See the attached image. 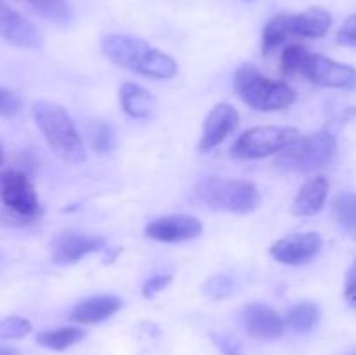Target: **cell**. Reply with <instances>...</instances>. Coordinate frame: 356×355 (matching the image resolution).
<instances>
[{
  "instance_id": "1",
  "label": "cell",
  "mask_w": 356,
  "mask_h": 355,
  "mask_svg": "<svg viewBox=\"0 0 356 355\" xmlns=\"http://www.w3.org/2000/svg\"><path fill=\"white\" fill-rule=\"evenodd\" d=\"M104 56L120 68L149 79H172L177 73V63L165 52L132 35H106L101 42Z\"/></svg>"
},
{
  "instance_id": "2",
  "label": "cell",
  "mask_w": 356,
  "mask_h": 355,
  "mask_svg": "<svg viewBox=\"0 0 356 355\" xmlns=\"http://www.w3.org/2000/svg\"><path fill=\"white\" fill-rule=\"evenodd\" d=\"M33 118L56 157L68 164L86 162L87 153L82 138L76 131L75 122L61 104L37 101L33 104Z\"/></svg>"
},
{
  "instance_id": "3",
  "label": "cell",
  "mask_w": 356,
  "mask_h": 355,
  "mask_svg": "<svg viewBox=\"0 0 356 355\" xmlns=\"http://www.w3.org/2000/svg\"><path fill=\"white\" fill-rule=\"evenodd\" d=\"M233 86L243 103L259 111L285 110L298 97L289 84L263 75L254 65L240 66L235 72Z\"/></svg>"
},
{
  "instance_id": "4",
  "label": "cell",
  "mask_w": 356,
  "mask_h": 355,
  "mask_svg": "<svg viewBox=\"0 0 356 355\" xmlns=\"http://www.w3.org/2000/svg\"><path fill=\"white\" fill-rule=\"evenodd\" d=\"M195 200L216 211H228L235 214H249L261 204L257 187L245 180L207 178L197 183L193 190Z\"/></svg>"
},
{
  "instance_id": "5",
  "label": "cell",
  "mask_w": 356,
  "mask_h": 355,
  "mask_svg": "<svg viewBox=\"0 0 356 355\" xmlns=\"http://www.w3.org/2000/svg\"><path fill=\"white\" fill-rule=\"evenodd\" d=\"M337 153L336 136L327 129L299 136L289 148L280 152L277 166L289 173H313L329 166Z\"/></svg>"
},
{
  "instance_id": "6",
  "label": "cell",
  "mask_w": 356,
  "mask_h": 355,
  "mask_svg": "<svg viewBox=\"0 0 356 355\" xmlns=\"http://www.w3.org/2000/svg\"><path fill=\"white\" fill-rule=\"evenodd\" d=\"M301 136L294 127H275V125H259L247 129L236 138L232 146V155L238 160L266 159L275 153L284 152Z\"/></svg>"
},
{
  "instance_id": "7",
  "label": "cell",
  "mask_w": 356,
  "mask_h": 355,
  "mask_svg": "<svg viewBox=\"0 0 356 355\" xmlns=\"http://www.w3.org/2000/svg\"><path fill=\"white\" fill-rule=\"evenodd\" d=\"M0 202L23 223L33 221L42 212L37 191L21 171H0Z\"/></svg>"
},
{
  "instance_id": "8",
  "label": "cell",
  "mask_w": 356,
  "mask_h": 355,
  "mask_svg": "<svg viewBox=\"0 0 356 355\" xmlns=\"http://www.w3.org/2000/svg\"><path fill=\"white\" fill-rule=\"evenodd\" d=\"M299 73L320 87L344 90L356 89V70L353 66L334 61V59L322 54L308 52Z\"/></svg>"
},
{
  "instance_id": "9",
  "label": "cell",
  "mask_w": 356,
  "mask_h": 355,
  "mask_svg": "<svg viewBox=\"0 0 356 355\" xmlns=\"http://www.w3.org/2000/svg\"><path fill=\"white\" fill-rule=\"evenodd\" d=\"M106 244L101 235H83L76 232H61L51 240V258L56 265H72L89 254L101 251Z\"/></svg>"
},
{
  "instance_id": "10",
  "label": "cell",
  "mask_w": 356,
  "mask_h": 355,
  "mask_svg": "<svg viewBox=\"0 0 356 355\" xmlns=\"http://www.w3.org/2000/svg\"><path fill=\"white\" fill-rule=\"evenodd\" d=\"M322 237L316 232L292 233L277 240L271 246L270 254L284 265H302L312 261L322 249Z\"/></svg>"
},
{
  "instance_id": "11",
  "label": "cell",
  "mask_w": 356,
  "mask_h": 355,
  "mask_svg": "<svg viewBox=\"0 0 356 355\" xmlns=\"http://www.w3.org/2000/svg\"><path fill=\"white\" fill-rule=\"evenodd\" d=\"M146 237L163 244H177L191 240L202 233L200 219L188 214H170L156 218L145 228Z\"/></svg>"
},
{
  "instance_id": "12",
  "label": "cell",
  "mask_w": 356,
  "mask_h": 355,
  "mask_svg": "<svg viewBox=\"0 0 356 355\" xmlns=\"http://www.w3.org/2000/svg\"><path fill=\"white\" fill-rule=\"evenodd\" d=\"M0 37L21 49H38L42 35L26 17L0 0Z\"/></svg>"
},
{
  "instance_id": "13",
  "label": "cell",
  "mask_w": 356,
  "mask_h": 355,
  "mask_svg": "<svg viewBox=\"0 0 356 355\" xmlns=\"http://www.w3.org/2000/svg\"><path fill=\"white\" fill-rule=\"evenodd\" d=\"M240 122V115L232 104L219 103L209 111L207 118L204 122V129H202L200 143L198 148L200 152H209V150L216 148L221 145L229 134L236 129Z\"/></svg>"
},
{
  "instance_id": "14",
  "label": "cell",
  "mask_w": 356,
  "mask_h": 355,
  "mask_svg": "<svg viewBox=\"0 0 356 355\" xmlns=\"http://www.w3.org/2000/svg\"><path fill=\"white\" fill-rule=\"evenodd\" d=\"M242 324L256 340H277L284 334L285 322L278 312L263 303H250L242 310Z\"/></svg>"
},
{
  "instance_id": "15",
  "label": "cell",
  "mask_w": 356,
  "mask_h": 355,
  "mask_svg": "<svg viewBox=\"0 0 356 355\" xmlns=\"http://www.w3.org/2000/svg\"><path fill=\"white\" fill-rule=\"evenodd\" d=\"M122 305L124 301L118 296H90V298L76 303L75 308L72 310V320L76 324H86V326H96L115 315L122 308Z\"/></svg>"
},
{
  "instance_id": "16",
  "label": "cell",
  "mask_w": 356,
  "mask_h": 355,
  "mask_svg": "<svg viewBox=\"0 0 356 355\" xmlns=\"http://www.w3.org/2000/svg\"><path fill=\"white\" fill-rule=\"evenodd\" d=\"M332 24V16L323 7H312L305 13L289 14L287 26L291 37L320 38L325 37Z\"/></svg>"
},
{
  "instance_id": "17",
  "label": "cell",
  "mask_w": 356,
  "mask_h": 355,
  "mask_svg": "<svg viewBox=\"0 0 356 355\" xmlns=\"http://www.w3.org/2000/svg\"><path fill=\"white\" fill-rule=\"evenodd\" d=\"M329 197V181L323 176H316L305 183L292 202V214L313 216L322 211Z\"/></svg>"
},
{
  "instance_id": "18",
  "label": "cell",
  "mask_w": 356,
  "mask_h": 355,
  "mask_svg": "<svg viewBox=\"0 0 356 355\" xmlns=\"http://www.w3.org/2000/svg\"><path fill=\"white\" fill-rule=\"evenodd\" d=\"M120 104L127 115L134 118H149L155 111L156 101L149 90L138 84L127 82L120 87Z\"/></svg>"
},
{
  "instance_id": "19",
  "label": "cell",
  "mask_w": 356,
  "mask_h": 355,
  "mask_svg": "<svg viewBox=\"0 0 356 355\" xmlns=\"http://www.w3.org/2000/svg\"><path fill=\"white\" fill-rule=\"evenodd\" d=\"M86 338V331L80 327H58V329L42 331L37 336V343L51 350H66L80 343Z\"/></svg>"
},
{
  "instance_id": "20",
  "label": "cell",
  "mask_w": 356,
  "mask_h": 355,
  "mask_svg": "<svg viewBox=\"0 0 356 355\" xmlns=\"http://www.w3.org/2000/svg\"><path fill=\"white\" fill-rule=\"evenodd\" d=\"M320 308L313 301H301L292 306L287 313V319L284 320L292 331L296 333H308L318 324Z\"/></svg>"
},
{
  "instance_id": "21",
  "label": "cell",
  "mask_w": 356,
  "mask_h": 355,
  "mask_svg": "<svg viewBox=\"0 0 356 355\" xmlns=\"http://www.w3.org/2000/svg\"><path fill=\"white\" fill-rule=\"evenodd\" d=\"M287 19L289 14H277V16H273L266 23V26L263 30V37H261V49H263L264 56L273 52L282 42H285L291 37L289 35Z\"/></svg>"
},
{
  "instance_id": "22",
  "label": "cell",
  "mask_w": 356,
  "mask_h": 355,
  "mask_svg": "<svg viewBox=\"0 0 356 355\" xmlns=\"http://www.w3.org/2000/svg\"><path fill=\"white\" fill-rule=\"evenodd\" d=\"M332 214L348 232L356 233V194L344 191L332 200Z\"/></svg>"
},
{
  "instance_id": "23",
  "label": "cell",
  "mask_w": 356,
  "mask_h": 355,
  "mask_svg": "<svg viewBox=\"0 0 356 355\" xmlns=\"http://www.w3.org/2000/svg\"><path fill=\"white\" fill-rule=\"evenodd\" d=\"M35 10L45 19L56 24H68L72 21V7L66 0H28Z\"/></svg>"
},
{
  "instance_id": "24",
  "label": "cell",
  "mask_w": 356,
  "mask_h": 355,
  "mask_svg": "<svg viewBox=\"0 0 356 355\" xmlns=\"http://www.w3.org/2000/svg\"><path fill=\"white\" fill-rule=\"evenodd\" d=\"M89 141L96 152L104 153L113 150L115 131L110 124L103 120H96L89 125Z\"/></svg>"
},
{
  "instance_id": "25",
  "label": "cell",
  "mask_w": 356,
  "mask_h": 355,
  "mask_svg": "<svg viewBox=\"0 0 356 355\" xmlns=\"http://www.w3.org/2000/svg\"><path fill=\"white\" fill-rule=\"evenodd\" d=\"M233 287H235V284H233L229 275H212L204 284V294L212 301H221V299L229 298L233 294Z\"/></svg>"
},
{
  "instance_id": "26",
  "label": "cell",
  "mask_w": 356,
  "mask_h": 355,
  "mask_svg": "<svg viewBox=\"0 0 356 355\" xmlns=\"http://www.w3.org/2000/svg\"><path fill=\"white\" fill-rule=\"evenodd\" d=\"M308 52V49L302 47V45H287V47L284 49V52H282L280 58L282 72H284L285 75H298V73L301 72V66L302 63H305Z\"/></svg>"
},
{
  "instance_id": "27",
  "label": "cell",
  "mask_w": 356,
  "mask_h": 355,
  "mask_svg": "<svg viewBox=\"0 0 356 355\" xmlns=\"http://www.w3.org/2000/svg\"><path fill=\"white\" fill-rule=\"evenodd\" d=\"M30 320L23 317H7L0 320V340H19L30 334Z\"/></svg>"
},
{
  "instance_id": "28",
  "label": "cell",
  "mask_w": 356,
  "mask_h": 355,
  "mask_svg": "<svg viewBox=\"0 0 356 355\" xmlns=\"http://www.w3.org/2000/svg\"><path fill=\"white\" fill-rule=\"evenodd\" d=\"M209 336H211L212 343L219 348L222 355H242V345L233 336L221 333H211Z\"/></svg>"
},
{
  "instance_id": "29",
  "label": "cell",
  "mask_w": 356,
  "mask_h": 355,
  "mask_svg": "<svg viewBox=\"0 0 356 355\" xmlns=\"http://www.w3.org/2000/svg\"><path fill=\"white\" fill-rule=\"evenodd\" d=\"M21 103L17 100L16 94L9 89H3L0 87V115L7 118L16 117L17 111H19Z\"/></svg>"
},
{
  "instance_id": "30",
  "label": "cell",
  "mask_w": 356,
  "mask_h": 355,
  "mask_svg": "<svg viewBox=\"0 0 356 355\" xmlns=\"http://www.w3.org/2000/svg\"><path fill=\"white\" fill-rule=\"evenodd\" d=\"M172 281V275L165 274V275H155V277L148 278L143 285V296L145 298H155L159 292H162L167 285L170 284Z\"/></svg>"
},
{
  "instance_id": "31",
  "label": "cell",
  "mask_w": 356,
  "mask_h": 355,
  "mask_svg": "<svg viewBox=\"0 0 356 355\" xmlns=\"http://www.w3.org/2000/svg\"><path fill=\"white\" fill-rule=\"evenodd\" d=\"M337 42L344 45H356V13L351 14L337 31Z\"/></svg>"
},
{
  "instance_id": "32",
  "label": "cell",
  "mask_w": 356,
  "mask_h": 355,
  "mask_svg": "<svg viewBox=\"0 0 356 355\" xmlns=\"http://www.w3.org/2000/svg\"><path fill=\"white\" fill-rule=\"evenodd\" d=\"M344 298L351 306L356 308V261L348 270L346 282H344Z\"/></svg>"
},
{
  "instance_id": "33",
  "label": "cell",
  "mask_w": 356,
  "mask_h": 355,
  "mask_svg": "<svg viewBox=\"0 0 356 355\" xmlns=\"http://www.w3.org/2000/svg\"><path fill=\"white\" fill-rule=\"evenodd\" d=\"M0 355H19V350L7 345H0Z\"/></svg>"
},
{
  "instance_id": "34",
  "label": "cell",
  "mask_w": 356,
  "mask_h": 355,
  "mask_svg": "<svg viewBox=\"0 0 356 355\" xmlns=\"http://www.w3.org/2000/svg\"><path fill=\"white\" fill-rule=\"evenodd\" d=\"M2 164H3V148L0 146V166H2Z\"/></svg>"
},
{
  "instance_id": "35",
  "label": "cell",
  "mask_w": 356,
  "mask_h": 355,
  "mask_svg": "<svg viewBox=\"0 0 356 355\" xmlns=\"http://www.w3.org/2000/svg\"><path fill=\"white\" fill-rule=\"evenodd\" d=\"M355 113H356V108H353V110L348 111V115H355Z\"/></svg>"
}]
</instances>
